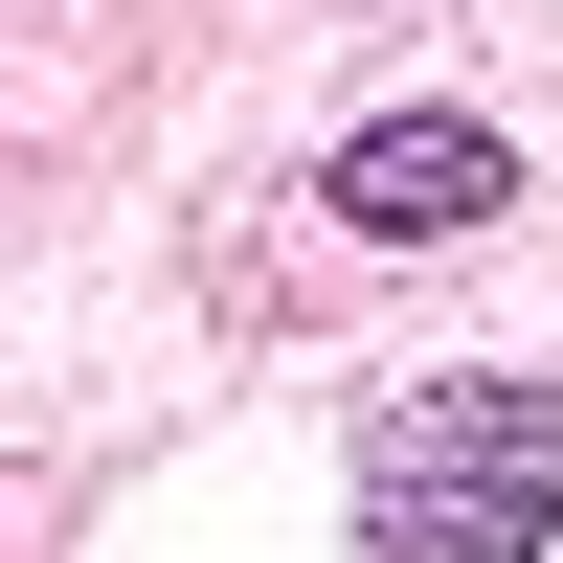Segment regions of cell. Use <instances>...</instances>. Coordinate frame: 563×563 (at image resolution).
I'll return each instance as SVG.
<instances>
[{"instance_id": "1", "label": "cell", "mask_w": 563, "mask_h": 563, "mask_svg": "<svg viewBox=\"0 0 563 563\" xmlns=\"http://www.w3.org/2000/svg\"><path fill=\"white\" fill-rule=\"evenodd\" d=\"M541 541H563V384L361 406V563H541Z\"/></svg>"}, {"instance_id": "2", "label": "cell", "mask_w": 563, "mask_h": 563, "mask_svg": "<svg viewBox=\"0 0 563 563\" xmlns=\"http://www.w3.org/2000/svg\"><path fill=\"white\" fill-rule=\"evenodd\" d=\"M316 203L384 225V249H429V225H496V203H519V135H496V113H361L339 158H316Z\"/></svg>"}]
</instances>
